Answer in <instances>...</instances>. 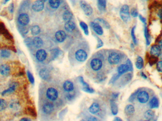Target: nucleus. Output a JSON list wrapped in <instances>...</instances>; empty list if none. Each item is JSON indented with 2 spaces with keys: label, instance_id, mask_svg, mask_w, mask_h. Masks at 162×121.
I'll use <instances>...</instances> for the list:
<instances>
[{
  "label": "nucleus",
  "instance_id": "f257e3e1",
  "mask_svg": "<svg viewBox=\"0 0 162 121\" xmlns=\"http://www.w3.org/2000/svg\"><path fill=\"white\" fill-rule=\"evenodd\" d=\"M50 81H47L48 82L45 85L43 100L53 103L59 108H61L66 100L62 86L58 83L50 82Z\"/></svg>",
  "mask_w": 162,
  "mask_h": 121
},
{
  "label": "nucleus",
  "instance_id": "f03ea898",
  "mask_svg": "<svg viewBox=\"0 0 162 121\" xmlns=\"http://www.w3.org/2000/svg\"><path fill=\"white\" fill-rule=\"evenodd\" d=\"M105 61L102 54H97L92 56L88 62V67L87 68L89 76L99 82L104 80L105 75L102 70Z\"/></svg>",
  "mask_w": 162,
  "mask_h": 121
},
{
  "label": "nucleus",
  "instance_id": "7ed1b4c3",
  "mask_svg": "<svg viewBox=\"0 0 162 121\" xmlns=\"http://www.w3.org/2000/svg\"><path fill=\"white\" fill-rule=\"evenodd\" d=\"M88 49L84 46H77L69 53V60L72 64H80L85 62L88 57Z\"/></svg>",
  "mask_w": 162,
  "mask_h": 121
},
{
  "label": "nucleus",
  "instance_id": "20e7f679",
  "mask_svg": "<svg viewBox=\"0 0 162 121\" xmlns=\"http://www.w3.org/2000/svg\"><path fill=\"white\" fill-rule=\"evenodd\" d=\"M60 108L53 103L45 100H42L41 105L42 113L43 116L47 119L49 121L55 120L56 114Z\"/></svg>",
  "mask_w": 162,
  "mask_h": 121
},
{
  "label": "nucleus",
  "instance_id": "39448f33",
  "mask_svg": "<svg viewBox=\"0 0 162 121\" xmlns=\"http://www.w3.org/2000/svg\"><path fill=\"white\" fill-rule=\"evenodd\" d=\"M63 92L66 100L73 101L77 97L78 93V89L77 85L71 80H66L62 85Z\"/></svg>",
  "mask_w": 162,
  "mask_h": 121
},
{
  "label": "nucleus",
  "instance_id": "423d86ee",
  "mask_svg": "<svg viewBox=\"0 0 162 121\" xmlns=\"http://www.w3.org/2000/svg\"><path fill=\"white\" fill-rule=\"evenodd\" d=\"M89 111L92 114L100 118H103L106 114V109L104 104L99 100L95 101L89 108Z\"/></svg>",
  "mask_w": 162,
  "mask_h": 121
},
{
  "label": "nucleus",
  "instance_id": "0eeeda50",
  "mask_svg": "<svg viewBox=\"0 0 162 121\" xmlns=\"http://www.w3.org/2000/svg\"><path fill=\"white\" fill-rule=\"evenodd\" d=\"M122 57L121 53L116 51L111 52L108 55L107 61L110 65H116L121 61Z\"/></svg>",
  "mask_w": 162,
  "mask_h": 121
},
{
  "label": "nucleus",
  "instance_id": "6e6552de",
  "mask_svg": "<svg viewBox=\"0 0 162 121\" xmlns=\"http://www.w3.org/2000/svg\"><path fill=\"white\" fill-rule=\"evenodd\" d=\"M119 15L121 19L125 22H127L130 19V14H129V8L127 4L122 6L119 12Z\"/></svg>",
  "mask_w": 162,
  "mask_h": 121
},
{
  "label": "nucleus",
  "instance_id": "1a4fd4ad",
  "mask_svg": "<svg viewBox=\"0 0 162 121\" xmlns=\"http://www.w3.org/2000/svg\"><path fill=\"white\" fill-rule=\"evenodd\" d=\"M137 99L140 104H146L150 99V95L146 90H142L137 94Z\"/></svg>",
  "mask_w": 162,
  "mask_h": 121
},
{
  "label": "nucleus",
  "instance_id": "9d476101",
  "mask_svg": "<svg viewBox=\"0 0 162 121\" xmlns=\"http://www.w3.org/2000/svg\"><path fill=\"white\" fill-rule=\"evenodd\" d=\"M80 5L82 10L83 11L85 15L89 16L92 14L93 9L91 6L84 0H81L80 1Z\"/></svg>",
  "mask_w": 162,
  "mask_h": 121
},
{
  "label": "nucleus",
  "instance_id": "9b49d317",
  "mask_svg": "<svg viewBox=\"0 0 162 121\" xmlns=\"http://www.w3.org/2000/svg\"><path fill=\"white\" fill-rule=\"evenodd\" d=\"M47 57V52L43 49H40L36 52V58L39 62H44Z\"/></svg>",
  "mask_w": 162,
  "mask_h": 121
},
{
  "label": "nucleus",
  "instance_id": "f8f14e48",
  "mask_svg": "<svg viewBox=\"0 0 162 121\" xmlns=\"http://www.w3.org/2000/svg\"><path fill=\"white\" fill-rule=\"evenodd\" d=\"M18 22L19 24L22 26H27L30 22V17L26 13H22L18 17Z\"/></svg>",
  "mask_w": 162,
  "mask_h": 121
},
{
  "label": "nucleus",
  "instance_id": "ddd939ff",
  "mask_svg": "<svg viewBox=\"0 0 162 121\" xmlns=\"http://www.w3.org/2000/svg\"><path fill=\"white\" fill-rule=\"evenodd\" d=\"M78 80H79V82L82 84L83 86L82 87V89L84 91L86 92L87 93H93L94 92V89H92L91 87H90L89 85L85 81L83 78L80 76L78 77Z\"/></svg>",
  "mask_w": 162,
  "mask_h": 121
},
{
  "label": "nucleus",
  "instance_id": "4468645a",
  "mask_svg": "<svg viewBox=\"0 0 162 121\" xmlns=\"http://www.w3.org/2000/svg\"><path fill=\"white\" fill-rule=\"evenodd\" d=\"M162 51V49L158 45H153L150 48V54L153 56L157 57L161 55Z\"/></svg>",
  "mask_w": 162,
  "mask_h": 121
},
{
  "label": "nucleus",
  "instance_id": "2eb2a0df",
  "mask_svg": "<svg viewBox=\"0 0 162 121\" xmlns=\"http://www.w3.org/2000/svg\"><path fill=\"white\" fill-rule=\"evenodd\" d=\"M44 8V2L40 0L34 1L32 4V8L36 12H40L42 11Z\"/></svg>",
  "mask_w": 162,
  "mask_h": 121
},
{
  "label": "nucleus",
  "instance_id": "dca6fc26",
  "mask_svg": "<svg viewBox=\"0 0 162 121\" xmlns=\"http://www.w3.org/2000/svg\"><path fill=\"white\" fill-rule=\"evenodd\" d=\"M39 75L42 79H44L45 81H49L50 80L51 75L48 69L46 68L41 69L39 72Z\"/></svg>",
  "mask_w": 162,
  "mask_h": 121
},
{
  "label": "nucleus",
  "instance_id": "f3484780",
  "mask_svg": "<svg viewBox=\"0 0 162 121\" xmlns=\"http://www.w3.org/2000/svg\"><path fill=\"white\" fill-rule=\"evenodd\" d=\"M131 71L132 70L128 65L127 64H121L118 67V69H117L118 74H117L120 76L127 71Z\"/></svg>",
  "mask_w": 162,
  "mask_h": 121
},
{
  "label": "nucleus",
  "instance_id": "a211bd4d",
  "mask_svg": "<svg viewBox=\"0 0 162 121\" xmlns=\"http://www.w3.org/2000/svg\"><path fill=\"white\" fill-rule=\"evenodd\" d=\"M90 25L96 34L100 36L103 34V28L98 23H96L95 22H92L90 23Z\"/></svg>",
  "mask_w": 162,
  "mask_h": 121
},
{
  "label": "nucleus",
  "instance_id": "6ab92c4d",
  "mask_svg": "<svg viewBox=\"0 0 162 121\" xmlns=\"http://www.w3.org/2000/svg\"><path fill=\"white\" fill-rule=\"evenodd\" d=\"M55 38L58 42L62 43L66 40V34L63 30H58L55 34Z\"/></svg>",
  "mask_w": 162,
  "mask_h": 121
},
{
  "label": "nucleus",
  "instance_id": "aec40b11",
  "mask_svg": "<svg viewBox=\"0 0 162 121\" xmlns=\"http://www.w3.org/2000/svg\"><path fill=\"white\" fill-rule=\"evenodd\" d=\"M11 69L7 64H3L0 66V73L2 75L7 76L9 75Z\"/></svg>",
  "mask_w": 162,
  "mask_h": 121
},
{
  "label": "nucleus",
  "instance_id": "412c9836",
  "mask_svg": "<svg viewBox=\"0 0 162 121\" xmlns=\"http://www.w3.org/2000/svg\"><path fill=\"white\" fill-rule=\"evenodd\" d=\"M76 28V25L74 22L70 20L68 22H66L64 24V29L66 31L68 32H72L74 31Z\"/></svg>",
  "mask_w": 162,
  "mask_h": 121
},
{
  "label": "nucleus",
  "instance_id": "4be33fe9",
  "mask_svg": "<svg viewBox=\"0 0 162 121\" xmlns=\"http://www.w3.org/2000/svg\"><path fill=\"white\" fill-rule=\"evenodd\" d=\"M135 112V108L132 105H127L125 108L124 112L126 116H132Z\"/></svg>",
  "mask_w": 162,
  "mask_h": 121
},
{
  "label": "nucleus",
  "instance_id": "5701e85b",
  "mask_svg": "<svg viewBox=\"0 0 162 121\" xmlns=\"http://www.w3.org/2000/svg\"><path fill=\"white\" fill-rule=\"evenodd\" d=\"M94 22L98 23L102 27H103L106 29H109L110 28V26L109 24V23L107 21L104 20V19H102V18H97L95 19Z\"/></svg>",
  "mask_w": 162,
  "mask_h": 121
},
{
  "label": "nucleus",
  "instance_id": "b1692460",
  "mask_svg": "<svg viewBox=\"0 0 162 121\" xmlns=\"http://www.w3.org/2000/svg\"><path fill=\"white\" fill-rule=\"evenodd\" d=\"M32 42H33V46H34L37 48H39L43 46V40L39 36H36L35 38H34L32 40Z\"/></svg>",
  "mask_w": 162,
  "mask_h": 121
},
{
  "label": "nucleus",
  "instance_id": "393cba45",
  "mask_svg": "<svg viewBox=\"0 0 162 121\" xmlns=\"http://www.w3.org/2000/svg\"><path fill=\"white\" fill-rule=\"evenodd\" d=\"M159 100L156 97H153L149 103V107L151 109L158 108L159 107Z\"/></svg>",
  "mask_w": 162,
  "mask_h": 121
},
{
  "label": "nucleus",
  "instance_id": "a878e982",
  "mask_svg": "<svg viewBox=\"0 0 162 121\" xmlns=\"http://www.w3.org/2000/svg\"><path fill=\"white\" fill-rule=\"evenodd\" d=\"M110 105L111 113L113 114V115L115 116L118 113V106L115 100L113 99L110 100Z\"/></svg>",
  "mask_w": 162,
  "mask_h": 121
},
{
  "label": "nucleus",
  "instance_id": "bb28decb",
  "mask_svg": "<svg viewBox=\"0 0 162 121\" xmlns=\"http://www.w3.org/2000/svg\"><path fill=\"white\" fill-rule=\"evenodd\" d=\"M106 0H98L97 6L98 9L100 12H104L106 10Z\"/></svg>",
  "mask_w": 162,
  "mask_h": 121
},
{
  "label": "nucleus",
  "instance_id": "cd10ccee",
  "mask_svg": "<svg viewBox=\"0 0 162 121\" xmlns=\"http://www.w3.org/2000/svg\"><path fill=\"white\" fill-rule=\"evenodd\" d=\"M17 84L16 83H12V85L9 86L6 90H5L2 92L1 94L2 95H4L8 94H11L14 92L16 89V88L17 87Z\"/></svg>",
  "mask_w": 162,
  "mask_h": 121
},
{
  "label": "nucleus",
  "instance_id": "c85d7f7f",
  "mask_svg": "<svg viewBox=\"0 0 162 121\" xmlns=\"http://www.w3.org/2000/svg\"><path fill=\"white\" fill-rule=\"evenodd\" d=\"M144 117L147 120H153L155 117V113L154 111L149 109L144 113Z\"/></svg>",
  "mask_w": 162,
  "mask_h": 121
},
{
  "label": "nucleus",
  "instance_id": "c756f323",
  "mask_svg": "<svg viewBox=\"0 0 162 121\" xmlns=\"http://www.w3.org/2000/svg\"><path fill=\"white\" fill-rule=\"evenodd\" d=\"M49 4L51 8L57 9L60 5V0H49Z\"/></svg>",
  "mask_w": 162,
  "mask_h": 121
},
{
  "label": "nucleus",
  "instance_id": "7c9ffc66",
  "mask_svg": "<svg viewBox=\"0 0 162 121\" xmlns=\"http://www.w3.org/2000/svg\"><path fill=\"white\" fill-rule=\"evenodd\" d=\"M73 17V14L72 13L69 11H66L63 13V19L64 22H67L71 20Z\"/></svg>",
  "mask_w": 162,
  "mask_h": 121
},
{
  "label": "nucleus",
  "instance_id": "2f4dec72",
  "mask_svg": "<svg viewBox=\"0 0 162 121\" xmlns=\"http://www.w3.org/2000/svg\"><path fill=\"white\" fill-rule=\"evenodd\" d=\"M136 67L138 70L142 69L144 67V61L141 56H138L136 62Z\"/></svg>",
  "mask_w": 162,
  "mask_h": 121
},
{
  "label": "nucleus",
  "instance_id": "473e14b6",
  "mask_svg": "<svg viewBox=\"0 0 162 121\" xmlns=\"http://www.w3.org/2000/svg\"><path fill=\"white\" fill-rule=\"evenodd\" d=\"M144 35H145V38L146 40V45L149 46L151 42V38H150L148 28L146 25H145V28H144Z\"/></svg>",
  "mask_w": 162,
  "mask_h": 121
},
{
  "label": "nucleus",
  "instance_id": "72a5a7b5",
  "mask_svg": "<svg viewBox=\"0 0 162 121\" xmlns=\"http://www.w3.org/2000/svg\"><path fill=\"white\" fill-rule=\"evenodd\" d=\"M80 26L83 30V32L85 35H88L89 34V32L88 26L86 24V23H85V22H80Z\"/></svg>",
  "mask_w": 162,
  "mask_h": 121
},
{
  "label": "nucleus",
  "instance_id": "f704fd0d",
  "mask_svg": "<svg viewBox=\"0 0 162 121\" xmlns=\"http://www.w3.org/2000/svg\"><path fill=\"white\" fill-rule=\"evenodd\" d=\"M31 34L33 36H37L40 33V28L38 25H35L31 27Z\"/></svg>",
  "mask_w": 162,
  "mask_h": 121
},
{
  "label": "nucleus",
  "instance_id": "c9c22d12",
  "mask_svg": "<svg viewBox=\"0 0 162 121\" xmlns=\"http://www.w3.org/2000/svg\"><path fill=\"white\" fill-rule=\"evenodd\" d=\"M7 107V102L3 99L0 98V112L5 110Z\"/></svg>",
  "mask_w": 162,
  "mask_h": 121
},
{
  "label": "nucleus",
  "instance_id": "e433bc0d",
  "mask_svg": "<svg viewBox=\"0 0 162 121\" xmlns=\"http://www.w3.org/2000/svg\"><path fill=\"white\" fill-rule=\"evenodd\" d=\"M136 28V26H134L132 28L131 31V35L132 39L133 41L134 42V44L136 45L138 44V41H137V38H136V36L135 35Z\"/></svg>",
  "mask_w": 162,
  "mask_h": 121
},
{
  "label": "nucleus",
  "instance_id": "4c0bfd02",
  "mask_svg": "<svg viewBox=\"0 0 162 121\" xmlns=\"http://www.w3.org/2000/svg\"><path fill=\"white\" fill-rule=\"evenodd\" d=\"M11 53L8 50H3L1 52V56L3 58H8L11 56Z\"/></svg>",
  "mask_w": 162,
  "mask_h": 121
},
{
  "label": "nucleus",
  "instance_id": "58836bf2",
  "mask_svg": "<svg viewBox=\"0 0 162 121\" xmlns=\"http://www.w3.org/2000/svg\"><path fill=\"white\" fill-rule=\"evenodd\" d=\"M131 15L133 17H136L138 16V11L137 9L133 8L131 9V12H130Z\"/></svg>",
  "mask_w": 162,
  "mask_h": 121
},
{
  "label": "nucleus",
  "instance_id": "ea45409f",
  "mask_svg": "<svg viewBox=\"0 0 162 121\" xmlns=\"http://www.w3.org/2000/svg\"><path fill=\"white\" fill-rule=\"evenodd\" d=\"M32 40L33 38H26L24 42L28 46H33V42H32Z\"/></svg>",
  "mask_w": 162,
  "mask_h": 121
},
{
  "label": "nucleus",
  "instance_id": "a19ab883",
  "mask_svg": "<svg viewBox=\"0 0 162 121\" xmlns=\"http://www.w3.org/2000/svg\"><path fill=\"white\" fill-rule=\"evenodd\" d=\"M27 75H28V79H29L31 83L34 84V78L33 75L29 71H28V72H27Z\"/></svg>",
  "mask_w": 162,
  "mask_h": 121
},
{
  "label": "nucleus",
  "instance_id": "79ce46f5",
  "mask_svg": "<svg viewBox=\"0 0 162 121\" xmlns=\"http://www.w3.org/2000/svg\"><path fill=\"white\" fill-rule=\"evenodd\" d=\"M157 69L160 73H162V60L159 61L157 63Z\"/></svg>",
  "mask_w": 162,
  "mask_h": 121
},
{
  "label": "nucleus",
  "instance_id": "37998d69",
  "mask_svg": "<svg viewBox=\"0 0 162 121\" xmlns=\"http://www.w3.org/2000/svg\"><path fill=\"white\" fill-rule=\"evenodd\" d=\"M97 40V42H98V44H97V48H99L100 47H102L103 45V43L102 42V41L101 40V39L100 38H98L97 36H96Z\"/></svg>",
  "mask_w": 162,
  "mask_h": 121
},
{
  "label": "nucleus",
  "instance_id": "c03bdc74",
  "mask_svg": "<svg viewBox=\"0 0 162 121\" xmlns=\"http://www.w3.org/2000/svg\"><path fill=\"white\" fill-rule=\"evenodd\" d=\"M87 121H102L98 118V117H95V116H91L90 117H89Z\"/></svg>",
  "mask_w": 162,
  "mask_h": 121
},
{
  "label": "nucleus",
  "instance_id": "a18cd8bd",
  "mask_svg": "<svg viewBox=\"0 0 162 121\" xmlns=\"http://www.w3.org/2000/svg\"><path fill=\"white\" fill-rule=\"evenodd\" d=\"M138 16H139V19H140L143 23H144L145 24H146V19H145V17H143L141 15H138Z\"/></svg>",
  "mask_w": 162,
  "mask_h": 121
},
{
  "label": "nucleus",
  "instance_id": "49530a36",
  "mask_svg": "<svg viewBox=\"0 0 162 121\" xmlns=\"http://www.w3.org/2000/svg\"><path fill=\"white\" fill-rule=\"evenodd\" d=\"M14 3H12V4L9 5V11L11 13H13L14 12Z\"/></svg>",
  "mask_w": 162,
  "mask_h": 121
},
{
  "label": "nucleus",
  "instance_id": "de8ad7c7",
  "mask_svg": "<svg viewBox=\"0 0 162 121\" xmlns=\"http://www.w3.org/2000/svg\"><path fill=\"white\" fill-rule=\"evenodd\" d=\"M126 64L127 65H128L129 66V67L130 68V69H131V70L132 71L133 70V66H132V64L131 63V62L130 61V60L127 59V62H126Z\"/></svg>",
  "mask_w": 162,
  "mask_h": 121
},
{
  "label": "nucleus",
  "instance_id": "09e8293b",
  "mask_svg": "<svg viewBox=\"0 0 162 121\" xmlns=\"http://www.w3.org/2000/svg\"><path fill=\"white\" fill-rule=\"evenodd\" d=\"M157 15H158V17H159L160 19H162V9H161L159 11H158Z\"/></svg>",
  "mask_w": 162,
  "mask_h": 121
},
{
  "label": "nucleus",
  "instance_id": "8fccbe9b",
  "mask_svg": "<svg viewBox=\"0 0 162 121\" xmlns=\"http://www.w3.org/2000/svg\"><path fill=\"white\" fill-rule=\"evenodd\" d=\"M20 121H32L31 119L29 118L28 117H23L21 119Z\"/></svg>",
  "mask_w": 162,
  "mask_h": 121
},
{
  "label": "nucleus",
  "instance_id": "3c124183",
  "mask_svg": "<svg viewBox=\"0 0 162 121\" xmlns=\"http://www.w3.org/2000/svg\"><path fill=\"white\" fill-rule=\"evenodd\" d=\"M113 121H123V120L119 117H116L114 118V120Z\"/></svg>",
  "mask_w": 162,
  "mask_h": 121
},
{
  "label": "nucleus",
  "instance_id": "603ef678",
  "mask_svg": "<svg viewBox=\"0 0 162 121\" xmlns=\"http://www.w3.org/2000/svg\"><path fill=\"white\" fill-rule=\"evenodd\" d=\"M141 75L142 76V77L144 78V79H146V78H147V76H146L145 75V73H143V72L141 73Z\"/></svg>",
  "mask_w": 162,
  "mask_h": 121
},
{
  "label": "nucleus",
  "instance_id": "864d4df0",
  "mask_svg": "<svg viewBox=\"0 0 162 121\" xmlns=\"http://www.w3.org/2000/svg\"><path fill=\"white\" fill-rule=\"evenodd\" d=\"M158 46H159L162 50V39H161V40L159 42V45Z\"/></svg>",
  "mask_w": 162,
  "mask_h": 121
},
{
  "label": "nucleus",
  "instance_id": "5fc2aeb1",
  "mask_svg": "<svg viewBox=\"0 0 162 121\" xmlns=\"http://www.w3.org/2000/svg\"><path fill=\"white\" fill-rule=\"evenodd\" d=\"M40 1H43V2H44H44H45V1H47V0H40Z\"/></svg>",
  "mask_w": 162,
  "mask_h": 121
},
{
  "label": "nucleus",
  "instance_id": "6e6d98bb",
  "mask_svg": "<svg viewBox=\"0 0 162 121\" xmlns=\"http://www.w3.org/2000/svg\"><path fill=\"white\" fill-rule=\"evenodd\" d=\"M160 56L161 57V59H162V53H161V55H160Z\"/></svg>",
  "mask_w": 162,
  "mask_h": 121
},
{
  "label": "nucleus",
  "instance_id": "4d7b16f0",
  "mask_svg": "<svg viewBox=\"0 0 162 121\" xmlns=\"http://www.w3.org/2000/svg\"><path fill=\"white\" fill-rule=\"evenodd\" d=\"M150 121V120H145V121Z\"/></svg>",
  "mask_w": 162,
  "mask_h": 121
},
{
  "label": "nucleus",
  "instance_id": "13d9d810",
  "mask_svg": "<svg viewBox=\"0 0 162 121\" xmlns=\"http://www.w3.org/2000/svg\"><path fill=\"white\" fill-rule=\"evenodd\" d=\"M146 1H148V0H146Z\"/></svg>",
  "mask_w": 162,
  "mask_h": 121
}]
</instances>
